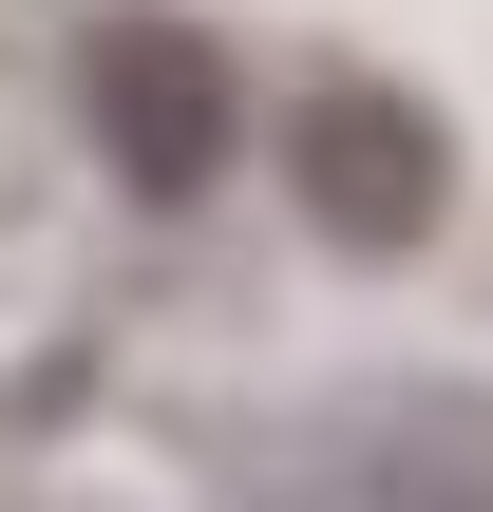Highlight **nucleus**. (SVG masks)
Here are the masks:
<instances>
[{"label": "nucleus", "instance_id": "nucleus-1", "mask_svg": "<svg viewBox=\"0 0 493 512\" xmlns=\"http://www.w3.org/2000/svg\"><path fill=\"white\" fill-rule=\"evenodd\" d=\"M247 133H266V190H285V228H304L323 266H418V247L456 228V190H475L456 114H437L399 57H304Z\"/></svg>", "mask_w": 493, "mask_h": 512}, {"label": "nucleus", "instance_id": "nucleus-2", "mask_svg": "<svg viewBox=\"0 0 493 512\" xmlns=\"http://www.w3.org/2000/svg\"><path fill=\"white\" fill-rule=\"evenodd\" d=\"M76 152L114 171V209L190 228V209L247 171V57H228V19H190V0H95V19H76Z\"/></svg>", "mask_w": 493, "mask_h": 512}, {"label": "nucleus", "instance_id": "nucleus-3", "mask_svg": "<svg viewBox=\"0 0 493 512\" xmlns=\"http://www.w3.org/2000/svg\"><path fill=\"white\" fill-rule=\"evenodd\" d=\"M342 512H493V475L437 456V437H361V456H342Z\"/></svg>", "mask_w": 493, "mask_h": 512}]
</instances>
